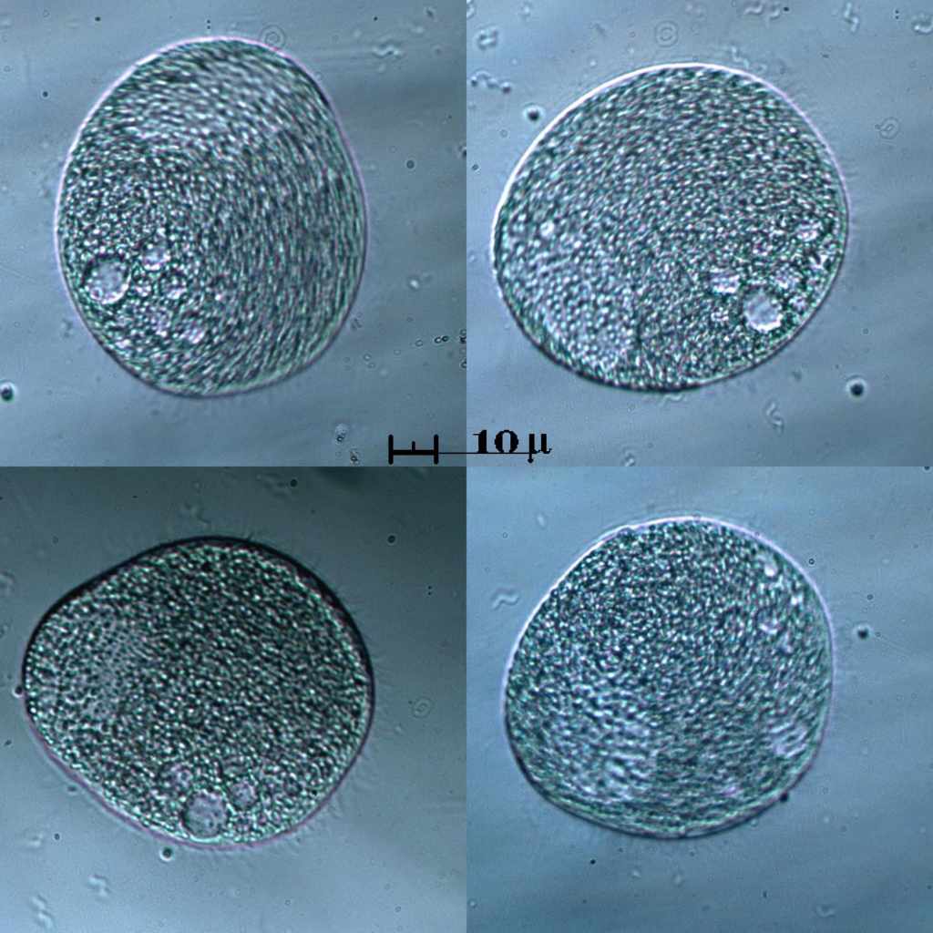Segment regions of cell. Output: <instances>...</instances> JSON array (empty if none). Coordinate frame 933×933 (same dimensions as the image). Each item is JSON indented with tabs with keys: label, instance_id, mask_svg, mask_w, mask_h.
<instances>
[{
	"label": "cell",
	"instance_id": "7a4b0ae2",
	"mask_svg": "<svg viewBox=\"0 0 933 933\" xmlns=\"http://www.w3.org/2000/svg\"><path fill=\"white\" fill-rule=\"evenodd\" d=\"M571 702L635 784L642 764L652 774L707 770L708 754L724 740L727 689L718 665L666 661L593 676L569 689Z\"/></svg>",
	"mask_w": 933,
	"mask_h": 933
},
{
	"label": "cell",
	"instance_id": "6da1fadb",
	"mask_svg": "<svg viewBox=\"0 0 933 933\" xmlns=\"http://www.w3.org/2000/svg\"><path fill=\"white\" fill-rule=\"evenodd\" d=\"M754 220L725 169L656 160L559 197L549 276L580 345L641 367L706 362L738 342L759 269Z\"/></svg>",
	"mask_w": 933,
	"mask_h": 933
}]
</instances>
